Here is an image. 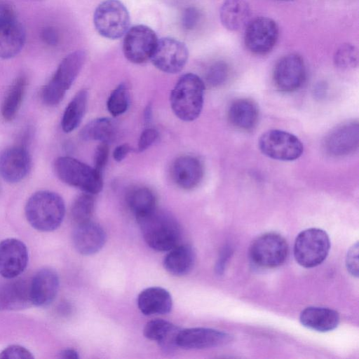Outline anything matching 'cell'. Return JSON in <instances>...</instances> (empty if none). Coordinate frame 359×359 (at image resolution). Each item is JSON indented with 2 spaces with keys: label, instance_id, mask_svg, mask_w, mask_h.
Returning a JSON list of instances; mask_svg holds the SVG:
<instances>
[{
  "label": "cell",
  "instance_id": "cell-25",
  "mask_svg": "<svg viewBox=\"0 0 359 359\" xmlns=\"http://www.w3.org/2000/svg\"><path fill=\"white\" fill-rule=\"evenodd\" d=\"M231 124L242 130H251L259 120V109L256 103L246 98L234 100L228 110Z\"/></svg>",
  "mask_w": 359,
  "mask_h": 359
},
{
  "label": "cell",
  "instance_id": "cell-12",
  "mask_svg": "<svg viewBox=\"0 0 359 359\" xmlns=\"http://www.w3.org/2000/svg\"><path fill=\"white\" fill-rule=\"evenodd\" d=\"M188 57V48L183 42L172 37H163L158 39L150 60L158 69L175 74L184 68Z\"/></svg>",
  "mask_w": 359,
  "mask_h": 359
},
{
  "label": "cell",
  "instance_id": "cell-22",
  "mask_svg": "<svg viewBox=\"0 0 359 359\" xmlns=\"http://www.w3.org/2000/svg\"><path fill=\"white\" fill-rule=\"evenodd\" d=\"M26 32L18 18L0 23V58L15 57L22 50Z\"/></svg>",
  "mask_w": 359,
  "mask_h": 359
},
{
  "label": "cell",
  "instance_id": "cell-9",
  "mask_svg": "<svg viewBox=\"0 0 359 359\" xmlns=\"http://www.w3.org/2000/svg\"><path fill=\"white\" fill-rule=\"evenodd\" d=\"M259 147L265 156L283 161H294L304 151L303 144L298 137L281 130H270L263 133L259 140Z\"/></svg>",
  "mask_w": 359,
  "mask_h": 359
},
{
  "label": "cell",
  "instance_id": "cell-38",
  "mask_svg": "<svg viewBox=\"0 0 359 359\" xmlns=\"http://www.w3.org/2000/svg\"><path fill=\"white\" fill-rule=\"evenodd\" d=\"M0 358H34L32 353L20 345H11L0 353Z\"/></svg>",
  "mask_w": 359,
  "mask_h": 359
},
{
  "label": "cell",
  "instance_id": "cell-14",
  "mask_svg": "<svg viewBox=\"0 0 359 359\" xmlns=\"http://www.w3.org/2000/svg\"><path fill=\"white\" fill-rule=\"evenodd\" d=\"M31 165L29 153L23 144L9 147L0 154V175L9 183L22 180L29 173Z\"/></svg>",
  "mask_w": 359,
  "mask_h": 359
},
{
  "label": "cell",
  "instance_id": "cell-36",
  "mask_svg": "<svg viewBox=\"0 0 359 359\" xmlns=\"http://www.w3.org/2000/svg\"><path fill=\"white\" fill-rule=\"evenodd\" d=\"M229 74V66L225 62H215L209 67L206 72L205 82L210 87H219L226 81Z\"/></svg>",
  "mask_w": 359,
  "mask_h": 359
},
{
  "label": "cell",
  "instance_id": "cell-4",
  "mask_svg": "<svg viewBox=\"0 0 359 359\" xmlns=\"http://www.w3.org/2000/svg\"><path fill=\"white\" fill-rule=\"evenodd\" d=\"M86 58V52L77 50L60 62L50 81L43 87L41 99L48 106L58 104L64 98L81 70Z\"/></svg>",
  "mask_w": 359,
  "mask_h": 359
},
{
  "label": "cell",
  "instance_id": "cell-27",
  "mask_svg": "<svg viewBox=\"0 0 359 359\" xmlns=\"http://www.w3.org/2000/svg\"><path fill=\"white\" fill-rule=\"evenodd\" d=\"M165 255L163 266L170 274L184 276L190 272L195 262V252L188 244L177 245Z\"/></svg>",
  "mask_w": 359,
  "mask_h": 359
},
{
  "label": "cell",
  "instance_id": "cell-10",
  "mask_svg": "<svg viewBox=\"0 0 359 359\" xmlns=\"http://www.w3.org/2000/svg\"><path fill=\"white\" fill-rule=\"evenodd\" d=\"M245 27L244 41L250 52L262 55L273 50L279 36L276 21L260 16L249 21Z\"/></svg>",
  "mask_w": 359,
  "mask_h": 359
},
{
  "label": "cell",
  "instance_id": "cell-42",
  "mask_svg": "<svg viewBox=\"0 0 359 359\" xmlns=\"http://www.w3.org/2000/svg\"><path fill=\"white\" fill-rule=\"evenodd\" d=\"M41 39L46 45L55 46L60 41L59 32L55 27L46 26L41 32Z\"/></svg>",
  "mask_w": 359,
  "mask_h": 359
},
{
  "label": "cell",
  "instance_id": "cell-6",
  "mask_svg": "<svg viewBox=\"0 0 359 359\" xmlns=\"http://www.w3.org/2000/svg\"><path fill=\"white\" fill-rule=\"evenodd\" d=\"M330 249L327 233L318 228H309L301 231L294 244L296 262L305 268L320 264L327 257Z\"/></svg>",
  "mask_w": 359,
  "mask_h": 359
},
{
  "label": "cell",
  "instance_id": "cell-37",
  "mask_svg": "<svg viewBox=\"0 0 359 359\" xmlns=\"http://www.w3.org/2000/svg\"><path fill=\"white\" fill-rule=\"evenodd\" d=\"M108 143L101 142L97 147L94 155V169L100 174H102L109 157Z\"/></svg>",
  "mask_w": 359,
  "mask_h": 359
},
{
  "label": "cell",
  "instance_id": "cell-3",
  "mask_svg": "<svg viewBox=\"0 0 359 359\" xmlns=\"http://www.w3.org/2000/svg\"><path fill=\"white\" fill-rule=\"evenodd\" d=\"M205 83L196 74L187 73L177 81L170 93L171 108L180 119L192 121L203 105Z\"/></svg>",
  "mask_w": 359,
  "mask_h": 359
},
{
  "label": "cell",
  "instance_id": "cell-31",
  "mask_svg": "<svg viewBox=\"0 0 359 359\" xmlns=\"http://www.w3.org/2000/svg\"><path fill=\"white\" fill-rule=\"evenodd\" d=\"M129 208L136 217L145 215L155 208L156 197L153 191L144 187L130 189L126 197Z\"/></svg>",
  "mask_w": 359,
  "mask_h": 359
},
{
  "label": "cell",
  "instance_id": "cell-41",
  "mask_svg": "<svg viewBox=\"0 0 359 359\" xmlns=\"http://www.w3.org/2000/svg\"><path fill=\"white\" fill-rule=\"evenodd\" d=\"M346 265L349 273L355 277L358 276V242L353 245L347 252Z\"/></svg>",
  "mask_w": 359,
  "mask_h": 359
},
{
  "label": "cell",
  "instance_id": "cell-43",
  "mask_svg": "<svg viewBox=\"0 0 359 359\" xmlns=\"http://www.w3.org/2000/svg\"><path fill=\"white\" fill-rule=\"evenodd\" d=\"M17 18L16 13L11 4L0 0V23Z\"/></svg>",
  "mask_w": 359,
  "mask_h": 359
},
{
  "label": "cell",
  "instance_id": "cell-2",
  "mask_svg": "<svg viewBox=\"0 0 359 359\" xmlns=\"http://www.w3.org/2000/svg\"><path fill=\"white\" fill-rule=\"evenodd\" d=\"M25 212L27 222L34 229L49 232L57 229L62 224L65 205L60 195L42 190L35 192L29 198Z\"/></svg>",
  "mask_w": 359,
  "mask_h": 359
},
{
  "label": "cell",
  "instance_id": "cell-32",
  "mask_svg": "<svg viewBox=\"0 0 359 359\" xmlns=\"http://www.w3.org/2000/svg\"><path fill=\"white\" fill-rule=\"evenodd\" d=\"M94 208L95 198L93 194L84 192L77 196L71 208V217L74 224L90 221Z\"/></svg>",
  "mask_w": 359,
  "mask_h": 359
},
{
  "label": "cell",
  "instance_id": "cell-23",
  "mask_svg": "<svg viewBox=\"0 0 359 359\" xmlns=\"http://www.w3.org/2000/svg\"><path fill=\"white\" fill-rule=\"evenodd\" d=\"M140 311L146 316L168 313L172 307V299L168 290L160 287H151L142 290L137 297Z\"/></svg>",
  "mask_w": 359,
  "mask_h": 359
},
{
  "label": "cell",
  "instance_id": "cell-18",
  "mask_svg": "<svg viewBox=\"0 0 359 359\" xmlns=\"http://www.w3.org/2000/svg\"><path fill=\"white\" fill-rule=\"evenodd\" d=\"M60 285L57 272L50 268L39 270L30 280V297L32 305L46 306L55 299Z\"/></svg>",
  "mask_w": 359,
  "mask_h": 359
},
{
  "label": "cell",
  "instance_id": "cell-13",
  "mask_svg": "<svg viewBox=\"0 0 359 359\" xmlns=\"http://www.w3.org/2000/svg\"><path fill=\"white\" fill-rule=\"evenodd\" d=\"M273 81L277 89L290 93L299 88L306 78V67L303 58L291 53L280 58L273 70Z\"/></svg>",
  "mask_w": 359,
  "mask_h": 359
},
{
  "label": "cell",
  "instance_id": "cell-20",
  "mask_svg": "<svg viewBox=\"0 0 359 359\" xmlns=\"http://www.w3.org/2000/svg\"><path fill=\"white\" fill-rule=\"evenodd\" d=\"M107 235L103 228L91 220L75 225L72 233L73 244L81 255H91L104 245Z\"/></svg>",
  "mask_w": 359,
  "mask_h": 359
},
{
  "label": "cell",
  "instance_id": "cell-11",
  "mask_svg": "<svg viewBox=\"0 0 359 359\" xmlns=\"http://www.w3.org/2000/svg\"><path fill=\"white\" fill-rule=\"evenodd\" d=\"M124 35L123 52L128 60L142 64L150 60L158 39L151 28L144 25H135Z\"/></svg>",
  "mask_w": 359,
  "mask_h": 359
},
{
  "label": "cell",
  "instance_id": "cell-16",
  "mask_svg": "<svg viewBox=\"0 0 359 359\" xmlns=\"http://www.w3.org/2000/svg\"><path fill=\"white\" fill-rule=\"evenodd\" d=\"M25 244L16 238H6L0 242V275L6 278L19 276L28 263Z\"/></svg>",
  "mask_w": 359,
  "mask_h": 359
},
{
  "label": "cell",
  "instance_id": "cell-15",
  "mask_svg": "<svg viewBox=\"0 0 359 359\" xmlns=\"http://www.w3.org/2000/svg\"><path fill=\"white\" fill-rule=\"evenodd\" d=\"M359 144V125L357 121L343 123L331 130L325 138L324 149L334 157L348 156L355 152Z\"/></svg>",
  "mask_w": 359,
  "mask_h": 359
},
{
  "label": "cell",
  "instance_id": "cell-47",
  "mask_svg": "<svg viewBox=\"0 0 359 359\" xmlns=\"http://www.w3.org/2000/svg\"><path fill=\"white\" fill-rule=\"evenodd\" d=\"M285 1H290V0H285Z\"/></svg>",
  "mask_w": 359,
  "mask_h": 359
},
{
  "label": "cell",
  "instance_id": "cell-34",
  "mask_svg": "<svg viewBox=\"0 0 359 359\" xmlns=\"http://www.w3.org/2000/svg\"><path fill=\"white\" fill-rule=\"evenodd\" d=\"M130 104V95L127 86L120 83L109 95L107 107L109 112L114 116L125 113Z\"/></svg>",
  "mask_w": 359,
  "mask_h": 359
},
{
  "label": "cell",
  "instance_id": "cell-28",
  "mask_svg": "<svg viewBox=\"0 0 359 359\" xmlns=\"http://www.w3.org/2000/svg\"><path fill=\"white\" fill-rule=\"evenodd\" d=\"M27 85L26 76L21 75L9 87L1 107V116L5 121H11L15 118L22 105Z\"/></svg>",
  "mask_w": 359,
  "mask_h": 359
},
{
  "label": "cell",
  "instance_id": "cell-44",
  "mask_svg": "<svg viewBox=\"0 0 359 359\" xmlns=\"http://www.w3.org/2000/svg\"><path fill=\"white\" fill-rule=\"evenodd\" d=\"M132 149L128 144H122L117 146L113 152V157L116 161L121 162L131 151Z\"/></svg>",
  "mask_w": 359,
  "mask_h": 359
},
{
  "label": "cell",
  "instance_id": "cell-26",
  "mask_svg": "<svg viewBox=\"0 0 359 359\" xmlns=\"http://www.w3.org/2000/svg\"><path fill=\"white\" fill-rule=\"evenodd\" d=\"M250 8L246 0H225L220 8L222 25L229 31H238L249 22Z\"/></svg>",
  "mask_w": 359,
  "mask_h": 359
},
{
  "label": "cell",
  "instance_id": "cell-40",
  "mask_svg": "<svg viewBox=\"0 0 359 359\" xmlns=\"http://www.w3.org/2000/svg\"><path fill=\"white\" fill-rule=\"evenodd\" d=\"M158 132L153 128H148L142 131L141 133L137 149L140 151H144L150 147L158 139Z\"/></svg>",
  "mask_w": 359,
  "mask_h": 359
},
{
  "label": "cell",
  "instance_id": "cell-5",
  "mask_svg": "<svg viewBox=\"0 0 359 359\" xmlns=\"http://www.w3.org/2000/svg\"><path fill=\"white\" fill-rule=\"evenodd\" d=\"M54 170L61 181L83 192L95 195L102 189V174L74 158L58 157L55 161Z\"/></svg>",
  "mask_w": 359,
  "mask_h": 359
},
{
  "label": "cell",
  "instance_id": "cell-19",
  "mask_svg": "<svg viewBox=\"0 0 359 359\" xmlns=\"http://www.w3.org/2000/svg\"><path fill=\"white\" fill-rule=\"evenodd\" d=\"M6 280L0 283V311L20 310L32 305L30 281L18 277Z\"/></svg>",
  "mask_w": 359,
  "mask_h": 359
},
{
  "label": "cell",
  "instance_id": "cell-17",
  "mask_svg": "<svg viewBox=\"0 0 359 359\" xmlns=\"http://www.w3.org/2000/svg\"><path fill=\"white\" fill-rule=\"evenodd\" d=\"M231 336L224 332L211 328L192 327L180 330L177 345L184 349H204L229 344Z\"/></svg>",
  "mask_w": 359,
  "mask_h": 359
},
{
  "label": "cell",
  "instance_id": "cell-30",
  "mask_svg": "<svg viewBox=\"0 0 359 359\" xmlns=\"http://www.w3.org/2000/svg\"><path fill=\"white\" fill-rule=\"evenodd\" d=\"M88 103V91L79 90L67 106L61 121L64 132L74 130L81 123L86 111Z\"/></svg>",
  "mask_w": 359,
  "mask_h": 359
},
{
  "label": "cell",
  "instance_id": "cell-45",
  "mask_svg": "<svg viewBox=\"0 0 359 359\" xmlns=\"http://www.w3.org/2000/svg\"><path fill=\"white\" fill-rule=\"evenodd\" d=\"M59 355L60 358L65 359H78L79 358L78 352L72 348L64 349Z\"/></svg>",
  "mask_w": 359,
  "mask_h": 359
},
{
  "label": "cell",
  "instance_id": "cell-35",
  "mask_svg": "<svg viewBox=\"0 0 359 359\" xmlns=\"http://www.w3.org/2000/svg\"><path fill=\"white\" fill-rule=\"evenodd\" d=\"M334 63L341 69L355 67L358 63V53L356 47L351 43L341 45L334 53Z\"/></svg>",
  "mask_w": 359,
  "mask_h": 359
},
{
  "label": "cell",
  "instance_id": "cell-8",
  "mask_svg": "<svg viewBox=\"0 0 359 359\" xmlns=\"http://www.w3.org/2000/svg\"><path fill=\"white\" fill-rule=\"evenodd\" d=\"M288 255V245L285 239L274 232L264 233L251 243L249 255L256 266L271 269L283 264Z\"/></svg>",
  "mask_w": 359,
  "mask_h": 359
},
{
  "label": "cell",
  "instance_id": "cell-1",
  "mask_svg": "<svg viewBox=\"0 0 359 359\" xmlns=\"http://www.w3.org/2000/svg\"><path fill=\"white\" fill-rule=\"evenodd\" d=\"M147 244L157 251H169L178 245L181 228L170 212L155 208L136 217Z\"/></svg>",
  "mask_w": 359,
  "mask_h": 359
},
{
  "label": "cell",
  "instance_id": "cell-24",
  "mask_svg": "<svg viewBox=\"0 0 359 359\" xmlns=\"http://www.w3.org/2000/svg\"><path fill=\"white\" fill-rule=\"evenodd\" d=\"M299 321L307 328L325 332L332 331L338 326L339 315L330 308L309 306L301 312Z\"/></svg>",
  "mask_w": 359,
  "mask_h": 359
},
{
  "label": "cell",
  "instance_id": "cell-7",
  "mask_svg": "<svg viewBox=\"0 0 359 359\" xmlns=\"http://www.w3.org/2000/svg\"><path fill=\"white\" fill-rule=\"evenodd\" d=\"M130 15L125 5L119 0H105L96 8L93 23L102 36L117 39L123 36L130 27Z\"/></svg>",
  "mask_w": 359,
  "mask_h": 359
},
{
  "label": "cell",
  "instance_id": "cell-33",
  "mask_svg": "<svg viewBox=\"0 0 359 359\" xmlns=\"http://www.w3.org/2000/svg\"><path fill=\"white\" fill-rule=\"evenodd\" d=\"M177 328V326L167 320L154 319L145 325L143 333L147 339L155 341L160 344L168 339Z\"/></svg>",
  "mask_w": 359,
  "mask_h": 359
},
{
  "label": "cell",
  "instance_id": "cell-39",
  "mask_svg": "<svg viewBox=\"0 0 359 359\" xmlns=\"http://www.w3.org/2000/svg\"><path fill=\"white\" fill-rule=\"evenodd\" d=\"M201 19V13L195 7L187 8L182 16V27L187 29H194L198 24Z\"/></svg>",
  "mask_w": 359,
  "mask_h": 359
},
{
  "label": "cell",
  "instance_id": "cell-21",
  "mask_svg": "<svg viewBox=\"0 0 359 359\" xmlns=\"http://www.w3.org/2000/svg\"><path fill=\"white\" fill-rule=\"evenodd\" d=\"M172 178L181 189L190 190L196 187L203 177V166L201 161L193 156L178 157L172 163Z\"/></svg>",
  "mask_w": 359,
  "mask_h": 359
},
{
  "label": "cell",
  "instance_id": "cell-29",
  "mask_svg": "<svg viewBox=\"0 0 359 359\" xmlns=\"http://www.w3.org/2000/svg\"><path fill=\"white\" fill-rule=\"evenodd\" d=\"M117 129L115 123L109 118H98L88 122L81 130L80 137L85 141H100L109 143L116 136Z\"/></svg>",
  "mask_w": 359,
  "mask_h": 359
},
{
  "label": "cell",
  "instance_id": "cell-46",
  "mask_svg": "<svg viewBox=\"0 0 359 359\" xmlns=\"http://www.w3.org/2000/svg\"><path fill=\"white\" fill-rule=\"evenodd\" d=\"M144 121L147 123H149L151 121V116H152V109H151V104L147 105V107H146V109L144 110Z\"/></svg>",
  "mask_w": 359,
  "mask_h": 359
}]
</instances>
